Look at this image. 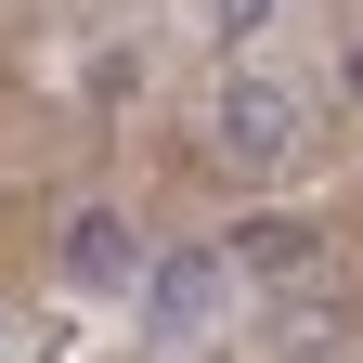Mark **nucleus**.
Wrapping results in <instances>:
<instances>
[{
  "label": "nucleus",
  "mask_w": 363,
  "mask_h": 363,
  "mask_svg": "<svg viewBox=\"0 0 363 363\" xmlns=\"http://www.w3.org/2000/svg\"><path fill=\"white\" fill-rule=\"evenodd\" d=\"M220 298H234V259H220V247L143 259V337H156V350H195V337L220 325Z\"/></svg>",
  "instance_id": "f257e3e1"
},
{
  "label": "nucleus",
  "mask_w": 363,
  "mask_h": 363,
  "mask_svg": "<svg viewBox=\"0 0 363 363\" xmlns=\"http://www.w3.org/2000/svg\"><path fill=\"white\" fill-rule=\"evenodd\" d=\"M298 130H311V104H298L286 78H220V104H208V143L234 156V169H286Z\"/></svg>",
  "instance_id": "f03ea898"
},
{
  "label": "nucleus",
  "mask_w": 363,
  "mask_h": 363,
  "mask_svg": "<svg viewBox=\"0 0 363 363\" xmlns=\"http://www.w3.org/2000/svg\"><path fill=\"white\" fill-rule=\"evenodd\" d=\"M65 286H91V298H130V286H143L130 208H65Z\"/></svg>",
  "instance_id": "7ed1b4c3"
},
{
  "label": "nucleus",
  "mask_w": 363,
  "mask_h": 363,
  "mask_svg": "<svg viewBox=\"0 0 363 363\" xmlns=\"http://www.w3.org/2000/svg\"><path fill=\"white\" fill-rule=\"evenodd\" d=\"M311 247H325V234H311L298 208H259V220H234V247H220V259H234V272H272V286H286V272H311Z\"/></svg>",
  "instance_id": "20e7f679"
},
{
  "label": "nucleus",
  "mask_w": 363,
  "mask_h": 363,
  "mask_svg": "<svg viewBox=\"0 0 363 363\" xmlns=\"http://www.w3.org/2000/svg\"><path fill=\"white\" fill-rule=\"evenodd\" d=\"M208 26H220V39H234V52H247V39L272 26V0H208Z\"/></svg>",
  "instance_id": "39448f33"
}]
</instances>
